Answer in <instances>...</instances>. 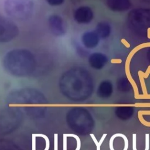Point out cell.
I'll use <instances>...</instances> for the list:
<instances>
[{
    "instance_id": "obj_1",
    "label": "cell",
    "mask_w": 150,
    "mask_h": 150,
    "mask_svg": "<svg viewBox=\"0 0 150 150\" xmlns=\"http://www.w3.org/2000/svg\"><path fill=\"white\" fill-rule=\"evenodd\" d=\"M2 63L6 72L18 77L31 75L36 67V60L33 53L22 48L8 51L4 56Z\"/></svg>"
},
{
    "instance_id": "obj_2",
    "label": "cell",
    "mask_w": 150,
    "mask_h": 150,
    "mask_svg": "<svg viewBox=\"0 0 150 150\" xmlns=\"http://www.w3.org/2000/svg\"><path fill=\"white\" fill-rule=\"evenodd\" d=\"M90 72L81 67H73L64 71L59 80L62 90L71 96L84 93L91 85Z\"/></svg>"
},
{
    "instance_id": "obj_3",
    "label": "cell",
    "mask_w": 150,
    "mask_h": 150,
    "mask_svg": "<svg viewBox=\"0 0 150 150\" xmlns=\"http://www.w3.org/2000/svg\"><path fill=\"white\" fill-rule=\"evenodd\" d=\"M4 9L12 20L23 21L32 16L35 4L33 0H5Z\"/></svg>"
},
{
    "instance_id": "obj_4",
    "label": "cell",
    "mask_w": 150,
    "mask_h": 150,
    "mask_svg": "<svg viewBox=\"0 0 150 150\" xmlns=\"http://www.w3.org/2000/svg\"><path fill=\"white\" fill-rule=\"evenodd\" d=\"M129 18L131 26L135 30L144 34L150 31V11L135 9L130 13Z\"/></svg>"
},
{
    "instance_id": "obj_5",
    "label": "cell",
    "mask_w": 150,
    "mask_h": 150,
    "mask_svg": "<svg viewBox=\"0 0 150 150\" xmlns=\"http://www.w3.org/2000/svg\"><path fill=\"white\" fill-rule=\"evenodd\" d=\"M16 23L8 16L0 15V43L11 42L19 35Z\"/></svg>"
},
{
    "instance_id": "obj_6",
    "label": "cell",
    "mask_w": 150,
    "mask_h": 150,
    "mask_svg": "<svg viewBox=\"0 0 150 150\" xmlns=\"http://www.w3.org/2000/svg\"><path fill=\"white\" fill-rule=\"evenodd\" d=\"M49 29L52 34L56 37H61L65 35L67 26L63 18L57 15H51L47 20Z\"/></svg>"
},
{
    "instance_id": "obj_7",
    "label": "cell",
    "mask_w": 150,
    "mask_h": 150,
    "mask_svg": "<svg viewBox=\"0 0 150 150\" xmlns=\"http://www.w3.org/2000/svg\"><path fill=\"white\" fill-rule=\"evenodd\" d=\"M94 18L92 9L88 6H80L76 9L73 13L74 20L79 24L90 23Z\"/></svg>"
},
{
    "instance_id": "obj_8",
    "label": "cell",
    "mask_w": 150,
    "mask_h": 150,
    "mask_svg": "<svg viewBox=\"0 0 150 150\" xmlns=\"http://www.w3.org/2000/svg\"><path fill=\"white\" fill-rule=\"evenodd\" d=\"M108 62L107 56L100 52H94L90 54L88 62L90 66L95 70L103 69Z\"/></svg>"
},
{
    "instance_id": "obj_9",
    "label": "cell",
    "mask_w": 150,
    "mask_h": 150,
    "mask_svg": "<svg viewBox=\"0 0 150 150\" xmlns=\"http://www.w3.org/2000/svg\"><path fill=\"white\" fill-rule=\"evenodd\" d=\"M100 39L95 30H88L83 33L81 37V41L86 48L93 49L98 45Z\"/></svg>"
},
{
    "instance_id": "obj_10",
    "label": "cell",
    "mask_w": 150,
    "mask_h": 150,
    "mask_svg": "<svg viewBox=\"0 0 150 150\" xmlns=\"http://www.w3.org/2000/svg\"><path fill=\"white\" fill-rule=\"evenodd\" d=\"M107 4L111 10L118 12L126 11L131 6L130 0H107Z\"/></svg>"
},
{
    "instance_id": "obj_11",
    "label": "cell",
    "mask_w": 150,
    "mask_h": 150,
    "mask_svg": "<svg viewBox=\"0 0 150 150\" xmlns=\"http://www.w3.org/2000/svg\"><path fill=\"white\" fill-rule=\"evenodd\" d=\"M95 31L100 38L105 39L108 37L110 34L111 26L107 22L101 21L97 24Z\"/></svg>"
},
{
    "instance_id": "obj_12",
    "label": "cell",
    "mask_w": 150,
    "mask_h": 150,
    "mask_svg": "<svg viewBox=\"0 0 150 150\" xmlns=\"http://www.w3.org/2000/svg\"><path fill=\"white\" fill-rule=\"evenodd\" d=\"M106 135H107V134H104L103 135V136H102V137H101V138L100 141L98 142H97V139H96V137H94V134H90V136H91V137L92 138V139H93V141L94 142L95 144L96 145V146H97V150H100V146H101V145L102 142H103V141H104V138H105Z\"/></svg>"
},
{
    "instance_id": "obj_13",
    "label": "cell",
    "mask_w": 150,
    "mask_h": 150,
    "mask_svg": "<svg viewBox=\"0 0 150 150\" xmlns=\"http://www.w3.org/2000/svg\"><path fill=\"white\" fill-rule=\"evenodd\" d=\"M45 1L49 5L52 6H60L64 2V0H45Z\"/></svg>"
},
{
    "instance_id": "obj_14",
    "label": "cell",
    "mask_w": 150,
    "mask_h": 150,
    "mask_svg": "<svg viewBox=\"0 0 150 150\" xmlns=\"http://www.w3.org/2000/svg\"><path fill=\"white\" fill-rule=\"evenodd\" d=\"M65 135H66L67 137H74V138L76 139L77 146V148H76L75 150H80V147H81V142H80V139L79 137L78 136H77L76 135L73 134H65Z\"/></svg>"
},
{
    "instance_id": "obj_15",
    "label": "cell",
    "mask_w": 150,
    "mask_h": 150,
    "mask_svg": "<svg viewBox=\"0 0 150 150\" xmlns=\"http://www.w3.org/2000/svg\"><path fill=\"white\" fill-rule=\"evenodd\" d=\"M36 137V136H40L43 138H44L45 139H46V148L45 149V150H48L49 149V146H50V143H49V138H47V136H46L45 135H43V134H34Z\"/></svg>"
},
{
    "instance_id": "obj_16",
    "label": "cell",
    "mask_w": 150,
    "mask_h": 150,
    "mask_svg": "<svg viewBox=\"0 0 150 150\" xmlns=\"http://www.w3.org/2000/svg\"><path fill=\"white\" fill-rule=\"evenodd\" d=\"M54 150H58V137L57 134H54Z\"/></svg>"
},
{
    "instance_id": "obj_17",
    "label": "cell",
    "mask_w": 150,
    "mask_h": 150,
    "mask_svg": "<svg viewBox=\"0 0 150 150\" xmlns=\"http://www.w3.org/2000/svg\"><path fill=\"white\" fill-rule=\"evenodd\" d=\"M133 144H132V149L133 150H137L136 148V134H133Z\"/></svg>"
},
{
    "instance_id": "obj_18",
    "label": "cell",
    "mask_w": 150,
    "mask_h": 150,
    "mask_svg": "<svg viewBox=\"0 0 150 150\" xmlns=\"http://www.w3.org/2000/svg\"><path fill=\"white\" fill-rule=\"evenodd\" d=\"M67 136L64 134V141H63V150H67Z\"/></svg>"
},
{
    "instance_id": "obj_19",
    "label": "cell",
    "mask_w": 150,
    "mask_h": 150,
    "mask_svg": "<svg viewBox=\"0 0 150 150\" xmlns=\"http://www.w3.org/2000/svg\"><path fill=\"white\" fill-rule=\"evenodd\" d=\"M149 134H146V147L145 150H148L149 149Z\"/></svg>"
}]
</instances>
